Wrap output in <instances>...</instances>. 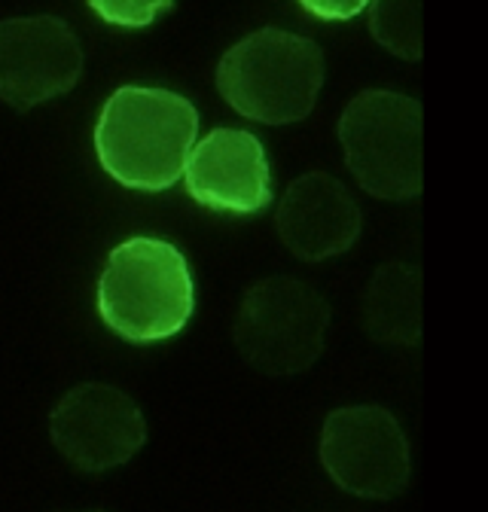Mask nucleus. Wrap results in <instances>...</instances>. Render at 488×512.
Masks as SVG:
<instances>
[{
    "label": "nucleus",
    "mask_w": 488,
    "mask_h": 512,
    "mask_svg": "<svg viewBox=\"0 0 488 512\" xmlns=\"http://www.w3.org/2000/svg\"><path fill=\"white\" fill-rule=\"evenodd\" d=\"M196 132V107L183 95L153 86H122L98 116L95 150L116 183L159 192L183 177Z\"/></svg>",
    "instance_id": "1"
},
{
    "label": "nucleus",
    "mask_w": 488,
    "mask_h": 512,
    "mask_svg": "<svg viewBox=\"0 0 488 512\" xmlns=\"http://www.w3.org/2000/svg\"><path fill=\"white\" fill-rule=\"evenodd\" d=\"M196 284L183 253L162 238L122 241L98 281V314L129 342H162L190 324Z\"/></svg>",
    "instance_id": "2"
},
{
    "label": "nucleus",
    "mask_w": 488,
    "mask_h": 512,
    "mask_svg": "<svg viewBox=\"0 0 488 512\" xmlns=\"http://www.w3.org/2000/svg\"><path fill=\"white\" fill-rule=\"evenodd\" d=\"M324 86V55L309 40L263 28L238 40L217 64V89L226 104L257 122L287 125L305 119Z\"/></svg>",
    "instance_id": "3"
},
{
    "label": "nucleus",
    "mask_w": 488,
    "mask_h": 512,
    "mask_svg": "<svg viewBox=\"0 0 488 512\" xmlns=\"http://www.w3.org/2000/svg\"><path fill=\"white\" fill-rule=\"evenodd\" d=\"M339 141L357 183L376 199L400 202L421 192V104L391 89L357 95L342 119Z\"/></svg>",
    "instance_id": "4"
},
{
    "label": "nucleus",
    "mask_w": 488,
    "mask_h": 512,
    "mask_svg": "<svg viewBox=\"0 0 488 512\" xmlns=\"http://www.w3.org/2000/svg\"><path fill=\"white\" fill-rule=\"evenodd\" d=\"M330 330V302L296 278L257 281L241 299L235 345L263 375H296L315 366Z\"/></svg>",
    "instance_id": "5"
},
{
    "label": "nucleus",
    "mask_w": 488,
    "mask_h": 512,
    "mask_svg": "<svg viewBox=\"0 0 488 512\" xmlns=\"http://www.w3.org/2000/svg\"><path fill=\"white\" fill-rule=\"evenodd\" d=\"M321 461L348 494L391 500L409 485V442L382 406L336 409L321 433Z\"/></svg>",
    "instance_id": "6"
},
{
    "label": "nucleus",
    "mask_w": 488,
    "mask_h": 512,
    "mask_svg": "<svg viewBox=\"0 0 488 512\" xmlns=\"http://www.w3.org/2000/svg\"><path fill=\"white\" fill-rule=\"evenodd\" d=\"M49 433L68 464L83 473H107L141 452L147 421L129 394L113 384L86 381L58 400Z\"/></svg>",
    "instance_id": "7"
},
{
    "label": "nucleus",
    "mask_w": 488,
    "mask_h": 512,
    "mask_svg": "<svg viewBox=\"0 0 488 512\" xmlns=\"http://www.w3.org/2000/svg\"><path fill=\"white\" fill-rule=\"evenodd\" d=\"M83 46L58 16H16L0 22V98L25 113L77 86Z\"/></svg>",
    "instance_id": "8"
},
{
    "label": "nucleus",
    "mask_w": 488,
    "mask_h": 512,
    "mask_svg": "<svg viewBox=\"0 0 488 512\" xmlns=\"http://www.w3.org/2000/svg\"><path fill=\"white\" fill-rule=\"evenodd\" d=\"M183 177L190 196L214 211L257 214L272 202L269 156L260 138L241 128H217L193 144Z\"/></svg>",
    "instance_id": "9"
},
{
    "label": "nucleus",
    "mask_w": 488,
    "mask_h": 512,
    "mask_svg": "<svg viewBox=\"0 0 488 512\" xmlns=\"http://www.w3.org/2000/svg\"><path fill=\"white\" fill-rule=\"evenodd\" d=\"M275 223L293 256L305 263H324L357 241L363 217L351 192L336 177L312 171L287 186Z\"/></svg>",
    "instance_id": "10"
},
{
    "label": "nucleus",
    "mask_w": 488,
    "mask_h": 512,
    "mask_svg": "<svg viewBox=\"0 0 488 512\" xmlns=\"http://www.w3.org/2000/svg\"><path fill=\"white\" fill-rule=\"evenodd\" d=\"M363 330L382 345L421 342V272L409 263H385L363 293Z\"/></svg>",
    "instance_id": "11"
},
{
    "label": "nucleus",
    "mask_w": 488,
    "mask_h": 512,
    "mask_svg": "<svg viewBox=\"0 0 488 512\" xmlns=\"http://www.w3.org/2000/svg\"><path fill=\"white\" fill-rule=\"evenodd\" d=\"M370 7V31L379 46H385L397 58L421 61V0H373Z\"/></svg>",
    "instance_id": "12"
},
{
    "label": "nucleus",
    "mask_w": 488,
    "mask_h": 512,
    "mask_svg": "<svg viewBox=\"0 0 488 512\" xmlns=\"http://www.w3.org/2000/svg\"><path fill=\"white\" fill-rule=\"evenodd\" d=\"M174 0H89L95 16L116 28H147Z\"/></svg>",
    "instance_id": "13"
},
{
    "label": "nucleus",
    "mask_w": 488,
    "mask_h": 512,
    "mask_svg": "<svg viewBox=\"0 0 488 512\" xmlns=\"http://www.w3.org/2000/svg\"><path fill=\"white\" fill-rule=\"evenodd\" d=\"M373 0H299V7L324 22H345L360 16Z\"/></svg>",
    "instance_id": "14"
}]
</instances>
